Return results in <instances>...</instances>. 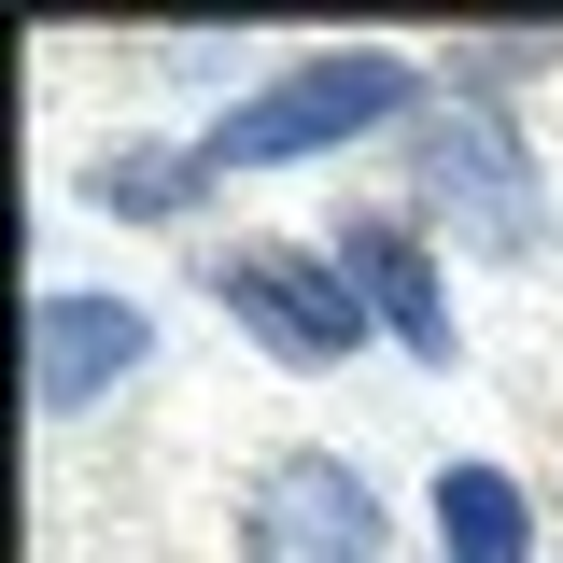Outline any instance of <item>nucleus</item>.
I'll return each instance as SVG.
<instances>
[{"label":"nucleus","mask_w":563,"mask_h":563,"mask_svg":"<svg viewBox=\"0 0 563 563\" xmlns=\"http://www.w3.org/2000/svg\"><path fill=\"white\" fill-rule=\"evenodd\" d=\"M422 85H437V70L395 57V43H324V57L268 70L254 99H225L198 155H211V184H225V169H296V155H339V141H366V128H422V113H437Z\"/></svg>","instance_id":"obj_1"},{"label":"nucleus","mask_w":563,"mask_h":563,"mask_svg":"<svg viewBox=\"0 0 563 563\" xmlns=\"http://www.w3.org/2000/svg\"><path fill=\"white\" fill-rule=\"evenodd\" d=\"M198 282H211V310H225L240 339L268 352V366H296V380L352 366V352H366V324H380V310L352 296V268L324 254V240H225Z\"/></svg>","instance_id":"obj_2"},{"label":"nucleus","mask_w":563,"mask_h":563,"mask_svg":"<svg viewBox=\"0 0 563 563\" xmlns=\"http://www.w3.org/2000/svg\"><path fill=\"white\" fill-rule=\"evenodd\" d=\"M409 169H422V211L465 240V254H536L550 240V184H536V141L479 113V99H437L409 128Z\"/></svg>","instance_id":"obj_3"},{"label":"nucleus","mask_w":563,"mask_h":563,"mask_svg":"<svg viewBox=\"0 0 563 563\" xmlns=\"http://www.w3.org/2000/svg\"><path fill=\"white\" fill-rule=\"evenodd\" d=\"M240 563H395V507L339 451H268L240 479Z\"/></svg>","instance_id":"obj_4"},{"label":"nucleus","mask_w":563,"mask_h":563,"mask_svg":"<svg viewBox=\"0 0 563 563\" xmlns=\"http://www.w3.org/2000/svg\"><path fill=\"white\" fill-rule=\"evenodd\" d=\"M141 352H155V310H141V296L43 282V296H29V409H43V422L99 409L113 380H141Z\"/></svg>","instance_id":"obj_5"},{"label":"nucleus","mask_w":563,"mask_h":563,"mask_svg":"<svg viewBox=\"0 0 563 563\" xmlns=\"http://www.w3.org/2000/svg\"><path fill=\"white\" fill-rule=\"evenodd\" d=\"M352 268V296L409 339V366H451V296H437V240H422L409 211H339V240H324Z\"/></svg>","instance_id":"obj_6"},{"label":"nucleus","mask_w":563,"mask_h":563,"mask_svg":"<svg viewBox=\"0 0 563 563\" xmlns=\"http://www.w3.org/2000/svg\"><path fill=\"white\" fill-rule=\"evenodd\" d=\"M437 563H536V493L507 465H437Z\"/></svg>","instance_id":"obj_7"},{"label":"nucleus","mask_w":563,"mask_h":563,"mask_svg":"<svg viewBox=\"0 0 563 563\" xmlns=\"http://www.w3.org/2000/svg\"><path fill=\"white\" fill-rule=\"evenodd\" d=\"M85 198L113 211V225H184V211L211 198V155L198 141H113V155L85 169Z\"/></svg>","instance_id":"obj_8"},{"label":"nucleus","mask_w":563,"mask_h":563,"mask_svg":"<svg viewBox=\"0 0 563 563\" xmlns=\"http://www.w3.org/2000/svg\"><path fill=\"white\" fill-rule=\"evenodd\" d=\"M536 70H563V29H465L451 57H437V99H507V85H536Z\"/></svg>","instance_id":"obj_9"}]
</instances>
